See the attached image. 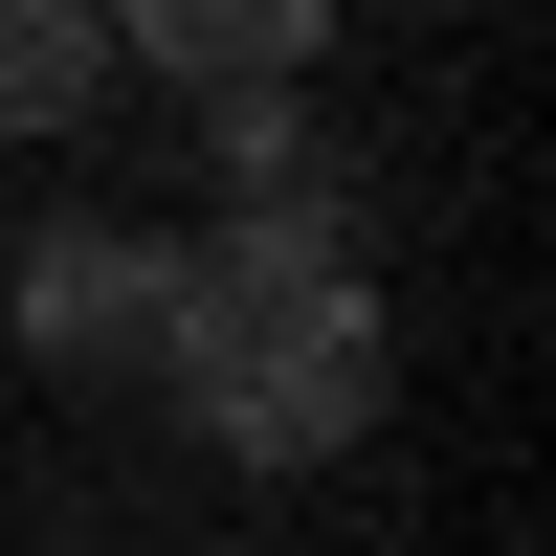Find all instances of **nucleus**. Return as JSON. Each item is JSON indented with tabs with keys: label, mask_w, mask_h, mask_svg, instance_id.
I'll return each mask as SVG.
<instances>
[{
	"label": "nucleus",
	"mask_w": 556,
	"mask_h": 556,
	"mask_svg": "<svg viewBox=\"0 0 556 556\" xmlns=\"http://www.w3.org/2000/svg\"><path fill=\"white\" fill-rule=\"evenodd\" d=\"M134 379L178 401L201 445H245V468H334V445H379L401 401V334L356 267H290V245H178V312Z\"/></svg>",
	"instance_id": "1"
},
{
	"label": "nucleus",
	"mask_w": 556,
	"mask_h": 556,
	"mask_svg": "<svg viewBox=\"0 0 556 556\" xmlns=\"http://www.w3.org/2000/svg\"><path fill=\"white\" fill-rule=\"evenodd\" d=\"M156 312H178V245H156V223H45V245L0 267V334H23L45 379H134Z\"/></svg>",
	"instance_id": "2"
},
{
	"label": "nucleus",
	"mask_w": 556,
	"mask_h": 556,
	"mask_svg": "<svg viewBox=\"0 0 556 556\" xmlns=\"http://www.w3.org/2000/svg\"><path fill=\"white\" fill-rule=\"evenodd\" d=\"M334 0H112V67H178V89H312Z\"/></svg>",
	"instance_id": "3"
},
{
	"label": "nucleus",
	"mask_w": 556,
	"mask_h": 556,
	"mask_svg": "<svg viewBox=\"0 0 556 556\" xmlns=\"http://www.w3.org/2000/svg\"><path fill=\"white\" fill-rule=\"evenodd\" d=\"M112 112V0H0V134Z\"/></svg>",
	"instance_id": "4"
},
{
	"label": "nucleus",
	"mask_w": 556,
	"mask_h": 556,
	"mask_svg": "<svg viewBox=\"0 0 556 556\" xmlns=\"http://www.w3.org/2000/svg\"><path fill=\"white\" fill-rule=\"evenodd\" d=\"M401 23H445V0H401Z\"/></svg>",
	"instance_id": "5"
}]
</instances>
